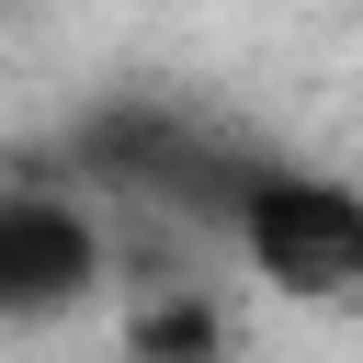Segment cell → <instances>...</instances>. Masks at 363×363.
<instances>
[{"instance_id":"1","label":"cell","mask_w":363,"mask_h":363,"mask_svg":"<svg viewBox=\"0 0 363 363\" xmlns=\"http://www.w3.org/2000/svg\"><path fill=\"white\" fill-rule=\"evenodd\" d=\"M227 238H238V261H250L272 295H295V306H352V295H363V193L329 182V170L261 159V170L238 182V204H227Z\"/></svg>"},{"instance_id":"2","label":"cell","mask_w":363,"mask_h":363,"mask_svg":"<svg viewBox=\"0 0 363 363\" xmlns=\"http://www.w3.org/2000/svg\"><path fill=\"white\" fill-rule=\"evenodd\" d=\"M102 284V227L57 193H0V318H68Z\"/></svg>"},{"instance_id":"3","label":"cell","mask_w":363,"mask_h":363,"mask_svg":"<svg viewBox=\"0 0 363 363\" xmlns=\"http://www.w3.org/2000/svg\"><path fill=\"white\" fill-rule=\"evenodd\" d=\"M136 363H216V318H204L193 295H159V306L136 318Z\"/></svg>"}]
</instances>
